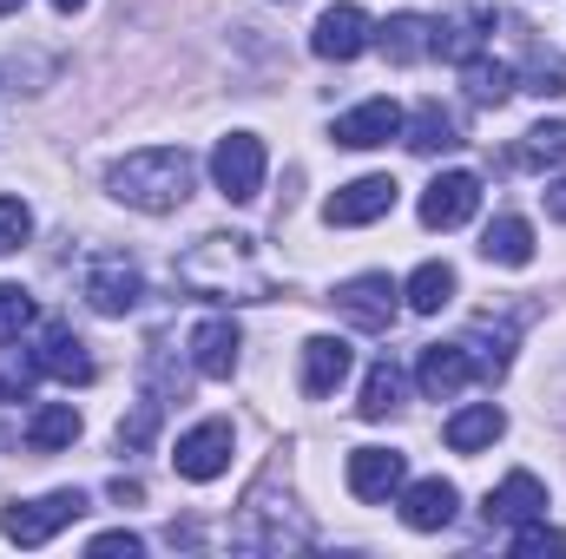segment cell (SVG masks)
I'll list each match as a JSON object with an SVG mask.
<instances>
[{
  "label": "cell",
  "instance_id": "2e32d148",
  "mask_svg": "<svg viewBox=\"0 0 566 559\" xmlns=\"http://www.w3.org/2000/svg\"><path fill=\"white\" fill-rule=\"evenodd\" d=\"M402 481H409V461L396 447H356L349 454V494L356 500H389V494H402Z\"/></svg>",
  "mask_w": 566,
  "mask_h": 559
},
{
  "label": "cell",
  "instance_id": "7402d4cb",
  "mask_svg": "<svg viewBox=\"0 0 566 559\" xmlns=\"http://www.w3.org/2000/svg\"><path fill=\"white\" fill-rule=\"evenodd\" d=\"M481 257L501 264V271H527L534 264V224L527 218H494L481 231Z\"/></svg>",
  "mask_w": 566,
  "mask_h": 559
},
{
  "label": "cell",
  "instance_id": "5bb4252c",
  "mask_svg": "<svg viewBox=\"0 0 566 559\" xmlns=\"http://www.w3.org/2000/svg\"><path fill=\"white\" fill-rule=\"evenodd\" d=\"M454 507H461L454 481H441V474L402 481V527H409V534H441V527L454 520Z\"/></svg>",
  "mask_w": 566,
  "mask_h": 559
},
{
  "label": "cell",
  "instance_id": "ab89813d",
  "mask_svg": "<svg viewBox=\"0 0 566 559\" xmlns=\"http://www.w3.org/2000/svg\"><path fill=\"white\" fill-rule=\"evenodd\" d=\"M13 7H27V0H0V13H13Z\"/></svg>",
  "mask_w": 566,
  "mask_h": 559
},
{
  "label": "cell",
  "instance_id": "5b68a950",
  "mask_svg": "<svg viewBox=\"0 0 566 559\" xmlns=\"http://www.w3.org/2000/svg\"><path fill=\"white\" fill-rule=\"evenodd\" d=\"M336 316L343 323H356V329H369V336H382L396 316H402V283L389 277V271H363V277L336 283Z\"/></svg>",
  "mask_w": 566,
  "mask_h": 559
},
{
  "label": "cell",
  "instance_id": "ba28073f",
  "mask_svg": "<svg viewBox=\"0 0 566 559\" xmlns=\"http://www.w3.org/2000/svg\"><path fill=\"white\" fill-rule=\"evenodd\" d=\"M376 46V20L356 7V0H343V7H329L323 20H316V33H310V53L316 60H336V66H349V60H363Z\"/></svg>",
  "mask_w": 566,
  "mask_h": 559
},
{
  "label": "cell",
  "instance_id": "484cf974",
  "mask_svg": "<svg viewBox=\"0 0 566 559\" xmlns=\"http://www.w3.org/2000/svg\"><path fill=\"white\" fill-rule=\"evenodd\" d=\"M461 86H468V99H474V106H501V99L521 86V73H514L507 60H488V53H474V60L461 66Z\"/></svg>",
  "mask_w": 566,
  "mask_h": 559
},
{
  "label": "cell",
  "instance_id": "30bf717a",
  "mask_svg": "<svg viewBox=\"0 0 566 559\" xmlns=\"http://www.w3.org/2000/svg\"><path fill=\"white\" fill-rule=\"evenodd\" d=\"M481 211V178L474 171H441L422 191V224L428 231H461Z\"/></svg>",
  "mask_w": 566,
  "mask_h": 559
},
{
  "label": "cell",
  "instance_id": "f1b7e54d",
  "mask_svg": "<svg viewBox=\"0 0 566 559\" xmlns=\"http://www.w3.org/2000/svg\"><path fill=\"white\" fill-rule=\"evenodd\" d=\"M481 27H488V13H461V20H434V53L441 60H454V66H468L474 53H481Z\"/></svg>",
  "mask_w": 566,
  "mask_h": 559
},
{
  "label": "cell",
  "instance_id": "7c38bea8",
  "mask_svg": "<svg viewBox=\"0 0 566 559\" xmlns=\"http://www.w3.org/2000/svg\"><path fill=\"white\" fill-rule=\"evenodd\" d=\"M329 139L349 145V151H376V145L402 139V106H396V99H363V106H349V113L329 126Z\"/></svg>",
  "mask_w": 566,
  "mask_h": 559
},
{
  "label": "cell",
  "instance_id": "277c9868",
  "mask_svg": "<svg viewBox=\"0 0 566 559\" xmlns=\"http://www.w3.org/2000/svg\"><path fill=\"white\" fill-rule=\"evenodd\" d=\"M80 514H86V494H80V487H53V494H40V500L0 507V534H7L13 547H46V540L66 534Z\"/></svg>",
  "mask_w": 566,
  "mask_h": 559
},
{
  "label": "cell",
  "instance_id": "9a60e30c",
  "mask_svg": "<svg viewBox=\"0 0 566 559\" xmlns=\"http://www.w3.org/2000/svg\"><path fill=\"white\" fill-rule=\"evenodd\" d=\"M349 369H356V349L343 342V336H310L303 342V395H336L343 382H349Z\"/></svg>",
  "mask_w": 566,
  "mask_h": 559
},
{
  "label": "cell",
  "instance_id": "d4e9b609",
  "mask_svg": "<svg viewBox=\"0 0 566 559\" xmlns=\"http://www.w3.org/2000/svg\"><path fill=\"white\" fill-rule=\"evenodd\" d=\"M402 139H409V151L434 158V151L461 145V126H454V113H441V99H428V106H416V119H402Z\"/></svg>",
  "mask_w": 566,
  "mask_h": 559
},
{
  "label": "cell",
  "instance_id": "8d00e7d4",
  "mask_svg": "<svg viewBox=\"0 0 566 559\" xmlns=\"http://www.w3.org/2000/svg\"><path fill=\"white\" fill-rule=\"evenodd\" d=\"M541 198H547V211H554V218H560V224H566V178H554V184H547Z\"/></svg>",
  "mask_w": 566,
  "mask_h": 559
},
{
  "label": "cell",
  "instance_id": "d590c367",
  "mask_svg": "<svg viewBox=\"0 0 566 559\" xmlns=\"http://www.w3.org/2000/svg\"><path fill=\"white\" fill-rule=\"evenodd\" d=\"M86 553H93V559H113V553L139 559V553H145V540H139V534H126V527H119V534H99V540H93Z\"/></svg>",
  "mask_w": 566,
  "mask_h": 559
},
{
  "label": "cell",
  "instance_id": "d6986e66",
  "mask_svg": "<svg viewBox=\"0 0 566 559\" xmlns=\"http://www.w3.org/2000/svg\"><path fill=\"white\" fill-rule=\"evenodd\" d=\"M40 369L53 376V382H66V389H86L99 369H93V356H86V342L73 336V329H46L40 336Z\"/></svg>",
  "mask_w": 566,
  "mask_h": 559
},
{
  "label": "cell",
  "instance_id": "74e56055",
  "mask_svg": "<svg viewBox=\"0 0 566 559\" xmlns=\"http://www.w3.org/2000/svg\"><path fill=\"white\" fill-rule=\"evenodd\" d=\"M113 500H119V507H133V500H145V487H139V481H113Z\"/></svg>",
  "mask_w": 566,
  "mask_h": 559
},
{
  "label": "cell",
  "instance_id": "f546056e",
  "mask_svg": "<svg viewBox=\"0 0 566 559\" xmlns=\"http://www.w3.org/2000/svg\"><path fill=\"white\" fill-rule=\"evenodd\" d=\"M514 165H534V171H547V165H566V126H534V133H521L514 145Z\"/></svg>",
  "mask_w": 566,
  "mask_h": 559
},
{
  "label": "cell",
  "instance_id": "e575fe53",
  "mask_svg": "<svg viewBox=\"0 0 566 559\" xmlns=\"http://www.w3.org/2000/svg\"><path fill=\"white\" fill-rule=\"evenodd\" d=\"M527 93H566V60L560 53H541L527 66Z\"/></svg>",
  "mask_w": 566,
  "mask_h": 559
},
{
  "label": "cell",
  "instance_id": "ac0fdd59",
  "mask_svg": "<svg viewBox=\"0 0 566 559\" xmlns=\"http://www.w3.org/2000/svg\"><path fill=\"white\" fill-rule=\"evenodd\" d=\"M488 527H521V520H534V514H547V487H541V474H527V467H514L494 494H488Z\"/></svg>",
  "mask_w": 566,
  "mask_h": 559
},
{
  "label": "cell",
  "instance_id": "3957f363",
  "mask_svg": "<svg viewBox=\"0 0 566 559\" xmlns=\"http://www.w3.org/2000/svg\"><path fill=\"white\" fill-rule=\"evenodd\" d=\"M316 540V527L303 520V507L264 481V487H251V500L238 507V520H231V547L238 553H264V559H283V553H303Z\"/></svg>",
  "mask_w": 566,
  "mask_h": 559
},
{
  "label": "cell",
  "instance_id": "d6a6232c",
  "mask_svg": "<svg viewBox=\"0 0 566 559\" xmlns=\"http://www.w3.org/2000/svg\"><path fill=\"white\" fill-rule=\"evenodd\" d=\"M27 238H33V211H27L20 198H0V257L20 251Z\"/></svg>",
  "mask_w": 566,
  "mask_h": 559
},
{
  "label": "cell",
  "instance_id": "4fadbf2b",
  "mask_svg": "<svg viewBox=\"0 0 566 559\" xmlns=\"http://www.w3.org/2000/svg\"><path fill=\"white\" fill-rule=\"evenodd\" d=\"M139 296H145V277L126 257H99V264L86 271V303H93L99 316H133Z\"/></svg>",
  "mask_w": 566,
  "mask_h": 559
},
{
  "label": "cell",
  "instance_id": "52a82bcc",
  "mask_svg": "<svg viewBox=\"0 0 566 559\" xmlns=\"http://www.w3.org/2000/svg\"><path fill=\"white\" fill-rule=\"evenodd\" d=\"M211 184H218L231 204H251V198L264 191V139H258V133L218 139V151H211Z\"/></svg>",
  "mask_w": 566,
  "mask_h": 559
},
{
  "label": "cell",
  "instance_id": "1f68e13d",
  "mask_svg": "<svg viewBox=\"0 0 566 559\" xmlns=\"http://www.w3.org/2000/svg\"><path fill=\"white\" fill-rule=\"evenodd\" d=\"M33 296L20 289V283H0V342H20L27 329H33Z\"/></svg>",
  "mask_w": 566,
  "mask_h": 559
},
{
  "label": "cell",
  "instance_id": "6da1fadb",
  "mask_svg": "<svg viewBox=\"0 0 566 559\" xmlns=\"http://www.w3.org/2000/svg\"><path fill=\"white\" fill-rule=\"evenodd\" d=\"M178 283L205 303H271V271L244 231H211L178 257Z\"/></svg>",
  "mask_w": 566,
  "mask_h": 559
},
{
  "label": "cell",
  "instance_id": "7a4b0ae2",
  "mask_svg": "<svg viewBox=\"0 0 566 559\" xmlns=\"http://www.w3.org/2000/svg\"><path fill=\"white\" fill-rule=\"evenodd\" d=\"M191 184H198V158H191L185 145H145V151H126V158L106 171V191H113L119 204L145 211V218L178 211V204L191 198Z\"/></svg>",
  "mask_w": 566,
  "mask_h": 559
},
{
  "label": "cell",
  "instance_id": "4dcf8cb0",
  "mask_svg": "<svg viewBox=\"0 0 566 559\" xmlns=\"http://www.w3.org/2000/svg\"><path fill=\"white\" fill-rule=\"evenodd\" d=\"M560 553H566V534L547 527V514H534V520L514 527V559H560Z\"/></svg>",
  "mask_w": 566,
  "mask_h": 559
},
{
  "label": "cell",
  "instance_id": "ffe728a7",
  "mask_svg": "<svg viewBox=\"0 0 566 559\" xmlns=\"http://www.w3.org/2000/svg\"><path fill=\"white\" fill-rule=\"evenodd\" d=\"M376 46L396 60V66H416L434 53V20L428 13H389L382 27H376Z\"/></svg>",
  "mask_w": 566,
  "mask_h": 559
},
{
  "label": "cell",
  "instance_id": "4316f807",
  "mask_svg": "<svg viewBox=\"0 0 566 559\" xmlns=\"http://www.w3.org/2000/svg\"><path fill=\"white\" fill-rule=\"evenodd\" d=\"M396 409H402V369L382 356V362L363 376V402H356V415L363 421H389Z\"/></svg>",
  "mask_w": 566,
  "mask_h": 559
},
{
  "label": "cell",
  "instance_id": "836d02e7",
  "mask_svg": "<svg viewBox=\"0 0 566 559\" xmlns=\"http://www.w3.org/2000/svg\"><path fill=\"white\" fill-rule=\"evenodd\" d=\"M158 409H165V402H151V395H145L139 409L119 421V447H145V441L158 434Z\"/></svg>",
  "mask_w": 566,
  "mask_h": 559
},
{
  "label": "cell",
  "instance_id": "cb8c5ba5",
  "mask_svg": "<svg viewBox=\"0 0 566 559\" xmlns=\"http://www.w3.org/2000/svg\"><path fill=\"white\" fill-rule=\"evenodd\" d=\"M454 289H461V277H454V264H441V257H428L416 277L402 283V303L416 309V316H441L448 303H454Z\"/></svg>",
  "mask_w": 566,
  "mask_h": 559
},
{
  "label": "cell",
  "instance_id": "8992f818",
  "mask_svg": "<svg viewBox=\"0 0 566 559\" xmlns=\"http://www.w3.org/2000/svg\"><path fill=\"white\" fill-rule=\"evenodd\" d=\"M231 447H238V434H231V421L211 415L198 421V428H185L178 434V447H171V467H178V481H218L224 467H231Z\"/></svg>",
  "mask_w": 566,
  "mask_h": 559
},
{
  "label": "cell",
  "instance_id": "603a6c76",
  "mask_svg": "<svg viewBox=\"0 0 566 559\" xmlns=\"http://www.w3.org/2000/svg\"><path fill=\"white\" fill-rule=\"evenodd\" d=\"M80 441V409L73 402H40L33 415H27V447L33 454H60V447H73Z\"/></svg>",
  "mask_w": 566,
  "mask_h": 559
},
{
  "label": "cell",
  "instance_id": "83f0119b",
  "mask_svg": "<svg viewBox=\"0 0 566 559\" xmlns=\"http://www.w3.org/2000/svg\"><path fill=\"white\" fill-rule=\"evenodd\" d=\"M40 349H20V342H0V402H33V382H40Z\"/></svg>",
  "mask_w": 566,
  "mask_h": 559
},
{
  "label": "cell",
  "instance_id": "9c48e42d",
  "mask_svg": "<svg viewBox=\"0 0 566 559\" xmlns=\"http://www.w3.org/2000/svg\"><path fill=\"white\" fill-rule=\"evenodd\" d=\"M389 211H396V178H382V171L336 184V191H329V204H323V218H329V224H343V231L376 224V218H389Z\"/></svg>",
  "mask_w": 566,
  "mask_h": 559
},
{
  "label": "cell",
  "instance_id": "f35d334b",
  "mask_svg": "<svg viewBox=\"0 0 566 559\" xmlns=\"http://www.w3.org/2000/svg\"><path fill=\"white\" fill-rule=\"evenodd\" d=\"M53 7H60V13H80V7H86V0H53Z\"/></svg>",
  "mask_w": 566,
  "mask_h": 559
},
{
  "label": "cell",
  "instance_id": "44dd1931",
  "mask_svg": "<svg viewBox=\"0 0 566 559\" xmlns=\"http://www.w3.org/2000/svg\"><path fill=\"white\" fill-rule=\"evenodd\" d=\"M441 434H448V447H454V454H481V447H494V441L507 434V415H501L494 402H468V409H454V415H448Z\"/></svg>",
  "mask_w": 566,
  "mask_h": 559
},
{
  "label": "cell",
  "instance_id": "8fae6325",
  "mask_svg": "<svg viewBox=\"0 0 566 559\" xmlns=\"http://www.w3.org/2000/svg\"><path fill=\"white\" fill-rule=\"evenodd\" d=\"M416 382H422L428 402H454L468 382H481V369H474L468 342H428L422 362H416Z\"/></svg>",
  "mask_w": 566,
  "mask_h": 559
},
{
  "label": "cell",
  "instance_id": "e0dca14e",
  "mask_svg": "<svg viewBox=\"0 0 566 559\" xmlns=\"http://www.w3.org/2000/svg\"><path fill=\"white\" fill-rule=\"evenodd\" d=\"M238 349H244V336H238V323H224V316H211V323L191 329V369L211 376V382H231V376H238Z\"/></svg>",
  "mask_w": 566,
  "mask_h": 559
}]
</instances>
